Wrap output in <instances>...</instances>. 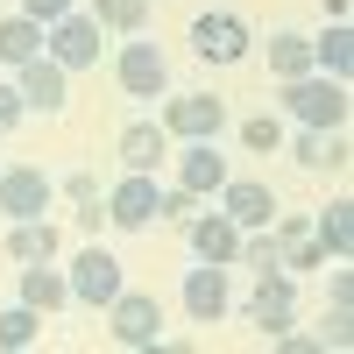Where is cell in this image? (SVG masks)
Segmentation results:
<instances>
[{
	"label": "cell",
	"instance_id": "obj_23",
	"mask_svg": "<svg viewBox=\"0 0 354 354\" xmlns=\"http://www.w3.org/2000/svg\"><path fill=\"white\" fill-rule=\"evenodd\" d=\"M270 71H277V78L312 71V36H298V28H277V36H270Z\"/></svg>",
	"mask_w": 354,
	"mask_h": 354
},
{
	"label": "cell",
	"instance_id": "obj_18",
	"mask_svg": "<svg viewBox=\"0 0 354 354\" xmlns=\"http://www.w3.org/2000/svg\"><path fill=\"white\" fill-rule=\"evenodd\" d=\"M21 305H36V312H57V305H71V283L57 262H21Z\"/></svg>",
	"mask_w": 354,
	"mask_h": 354
},
{
	"label": "cell",
	"instance_id": "obj_19",
	"mask_svg": "<svg viewBox=\"0 0 354 354\" xmlns=\"http://www.w3.org/2000/svg\"><path fill=\"white\" fill-rule=\"evenodd\" d=\"M28 57H43V21L36 15H0V64H28Z\"/></svg>",
	"mask_w": 354,
	"mask_h": 354
},
{
	"label": "cell",
	"instance_id": "obj_26",
	"mask_svg": "<svg viewBox=\"0 0 354 354\" xmlns=\"http://www.w3.org/2000/svg\"><path fill=\"white\" fill-rule=\"evenodd\" d=\"M198 213V192H185V185H156V220H177L185 227Z\"/></svg>",
	"mask_w": 354,
	"mask_h": 354
},
{
	"label": "cell",
	"instance_id": "obj_6",
	"mask_svg": "<svg viewBox=\"0 0 354 354\" xmlns=\"http://www.w3.org/2000/svg\"><path fill=\"white\" fill-rule=\"evenodd\" d=\"M15 93H21L28 113H64V100H71V71L43 50V57H28V64H15Z\"/></svg>",
	"mask_w": 354,
	"mask_h": 354
},
{
	"label": "cell",
	"instance_id": "obj_30",
	"mask_svg": "<svg viewBox=\"0 0 354 354\" xmlns=\"http://www.w3.org/2000/svg\"><path fill=\"white\" fill-rule=\"evenodd\" d=\"M21 15H36V21H43V28H50V21H57V15H71V0H21Z\"/></svg>",
	"mask_w": 354,
	"mask_h": 354
},
{
	"label": "cell",
	"instance_id": "obj_25",
	"mask_svg": "<svg viewBox=\"0 0 354 354\" xmlns=\"http://www.w3.org/2000/svg\"><path fill=\"white\" fill-rule=\"evenodd\" d=\"M241 149L277 156V149H283V121H277V113H248V121H241Z\"/></svg>",
	"mask_w": 354,
	"mask_h": 354
},
{
	"label": "cell",
	"instance_id": "obj_8",
	"mask_svg": "<svg viewBox=\"0 0 354 354\" xmlns=\"http://www.w3.org/2000/svg\"><path fill=\"white\" fill-rule=\"evenodd\" d=\"M64 283H71V305H93V312H106V305H113V290H121L128 277H121V262H113L106 248H85V255H71Z\"/></svg>",
	"mask_w": 354,
	"mask_h": 354
},
{
	"label": "cell",
	"instance_id": "obj_2",
	"mask_svg": "<svg viewBox=\"0 0 354 354\" xmlns=\"http://www.w3.org/2000/svg\"><path fill=\"white\" fill-rule=\"evenodd\" d=\"M220 128H227L220 93H170L163 100V135L170 142H220Z\"/></svg>",
	"mask_w": 354,
	"mask_h": 354
},
{
	"label": "cell",
	"instance_id": "obj_27",
	"mask_svg": "<svg viewBox=\"0 0 354 354\" xmlns=\"http://www.w3.org/2000/svg\"><path fill=\"white\" fill-rule=\"evenodd\" d=\"M319 347H333V354L354 347V305H333V312H326V333H319Z\"/></svg>",
	"mask_w": 354,
	"mask_h": 354
},
{
	"label": "cell",
	"instance_id": "obj_4",
	"mask_svg": "<svg viewBox=\"0 0 354 354\" xmlns=\"http://www.w3.org/2000/svg\"><path fill=\"white\" fill-rule=\"evenodd\" d=\"M43 50L57 57V64H64V71H93L100 64V21L93 15H57L50 28H43Z\"/></svg>",
	"mask_w": 354,
	"mask_h": 354
},
{
	"label": "cell",
	"instance_id": "obj_3",
	"mask_svg": "<svg viewBox=\"0 0 354 354\" xmlns=\"http://www.w3.org/2000/svg\"><path fill=\"white\" fill-rule=\"evenodd\" d=\"M106 326H113V340L121 347H135V354H149L156 340H163V305L149 298V290H113V305H106Z\"/></svg>",
	"mask_w": 354,
	"mask_h": 354
},
{
	"label": "cell",
	"instance_id": "obj_14",
	"mask_svg": "<svg viewBox=\"0 0 354 354\" xmlns=\"http://www.w3.org/2000/svg\"><path fill=\"white\" fill-rule=\"evenodd\" d=\"M185 234H192V255L198 262H227V270H234V255H241V227H234L227 213H192Z\"/></svg>",
	"mask_w": 354,
	"mask_h": 354
},
{
	"label": "cell",
	"instance_id": "obj_13",
	"mask_svg": "<svg viewBox=\"0 0 354 354\" xmlns=\"http://www.w3.org/2000/svg\"><path fill=\"white\" fill-rule=\"evenodd\" d=\"M220 213L234 220V227H270L277 220V192L270 185H262V177H227V185H220Z\"/></svg>",
	"mask_w": 354,
	"mask_h": 354
},
{
	"label": "cell",
	"instance_id": "obj_9",
	"mask_svg": "<svg viewBox=\"0 0 354 354\" xmlns=\"http://www.w3.org/2000/svg\"><path fill=\"white\" fill-rule=\"evenodd\" d=\"M248 21L241 15H227V8H213V15H198L192 21V50L205 57V64H241V57H248Z\"/></svg>",
	"mask_w": 354,
	"mask_h": 354
},
{
	"label": "cell",
	"instance_id": "obj_1",
	"mask_svg": "<svg viewBox=\"0 0 354 354\" xmlns=\"http://www.w3.org/2000/svg\"><path fill=\"white\" fill-rule=\"evenodd\" d=\"M283 106L298 128H347V78H326V71H298L283 78Z\"/></svg>",
	"mask_w": 354,
	"mask_h": 354
},
{
	"label": "cell",
	"instance_id": "obj_22",
	"mask_svg": "<svg viewBox=\"0 0 354 354\" xmlns=\"http://www.w3.org/2000/svg\"><path fill=\"white\" fill-rule=\"evenodd\" d=\"M36 333H43V312L36 305H0V354L36 347Z\"/></svg>",
	"mask_w": 354,
	"mask_h": 354
},
{
	"label": "cell",
	"instance_id": "obj_17",
	"mask_svg": "<svg viewBox=\"0 0 354 354\" xmlns=\"http://www.w3.org/2000/svg\"><path fill=\"white\" fill-rule=\"evenodd\" d=\"M57 248H64V234H57L43 213L36 220H8V255L15 262H57Z\"/></svg>",
	"mask_w": 354,
	"mask_h": 354
},
{
	"label": "cell",
	"instance_id": "obj_16",
	"mask_svg": "<svg viewBox=\"0 0 354 354\" xmlns=\"http://www.w3.org/2000/svg\"><path fill=\"white\" fill-rule=\"evenodd\" d=\"M113 149H121V170H156L170 156V135H163V121H128Z\"/></svg>",
	"mask_w": 354,
	"mask_h": 354
},
{
	"label": "cell",
	"instance_id": "obj_20",
	"mask_svg": "<svg viewBox=\"0 0 354 354\" xmlns=\"http://www.w3.org/2000/svg\"><path fill=\"white\" fill-rule=\"evenodd\" d=\"M312 241H319V255H333V262L354 248V198H333L326 213L312 220Z\"/></svg>",
	"mask_w": 354,
	"mask_h": 354
},
{
	"label": "cell",
	"instance_id": "obj_12",
	"mask_svg": "<svg viewBox=\"0 0 354 354\" xmlns=\"http://www.w3.org/2000/svg\"><path fill=\"white\" fill-rule=\"evenodd\" d=\"M227 305H234L227 262H198V270H185V312H192V326H220Z\"/></svg>",
	"mask_w": 354,
	"mask_h": 354
},
{
	"label": "cell",
	"instance_id": "obj_29",
	"mask_svg": "<svg viewBox=\"0 0 354 354\" xmlns=\"http://www.w3.org/2000/svg\"><path fill=\"white\" fill-rule=\"evenodd\" d=\"M21 113H28V106H21V93H15L8 78H0V135H8V128H21Z\"/></svg>",
	"mask_w": 354,
	"mask_h": 354
},
{
	"label": "cell",
	"instance_id": "obj_31",
	"mask_svg": "<svg viewBox=\"0 0 354 354\" xmlns=\"http://www.w3.org/2000/svg\"><path fill=\"white\" fill-rule=\"evenodd\" d=\"M326 290H333V305H354V277H347V270H333V283H326Z\"/></svg>",
	"mask_w": 354,
	"mask_h": 354
},
{
	"label": "cell",
	"instance_id": "obj_15",
	"mask_svg": "<svg viewBox=\"0 0 354 354\" xmlns=\"http://www.w3.org/2000/svg\"><path fill=\"white\" fill-rule=\"evenodd\" d=\"M227 177H234V170H227V156L213 149V142H185V149H177V185H185V192L205 198V192H220Z\"/></svg>",
	"mask_w": 354,
	"mask_h": 354
},
{
	"label": "cell",
	"instance_id": "obj_24",
	"mask_svg": "<svg viewBox=\"0 0 354 354\" xmlns=\"http://www.w3.org/2000/svg\"><path fill=\"white\" fill-rule=\"evenodd\" d=\"M93 21L113 36H142L149 28V0H93Z\"/></svg>",
	"mask_w": 354,
	"mask_h": 354
},
{
	"label": "cell",
	"instance_id": "obj_11",
	"mask_svg": "<svg viewBox=\"0 0 354 354\" xmlns=\"http://www.w3.org/2000/svg\"><path fill=\"white\" fill-rule=\"evenodd\" d=\"M290 305H298V277H290V270H255L248 319L262 326V340H277V333L290 326Z\"/></svg>",
	"mask_w": 354,
	"mask_h": 354
},
{
	"label": "cell",
	"instance_id": "obj_28",
	"mask_svg": "<svg viewBox=\"0 0 354 354\" xmlns=\"http://www.w3.org/2000/svg\"><path fill=\"white\" fill-rule=\"evenodd\" d=\"M57 192H64L71 205H93V198H106V192H100V177H93V170H71V177H64V185H57Z\"/></svg>",
	"mask_w": 354,
	"mask_h": 354
},
{
	"label": "cell",
	"instance_id": "obj_10",
	"mask_svg": "<svg viewBox=\"0 0 354 354\" xmlns=\"http://www.w3.org/2000/svg\"><path fill=\"white\" fill-rule=\"evenodd\" d=\"M156 220V170H121V185L106 192V227L142 234Z\"/></svg>",
	"mask_w": 354,
	"mask_h": 354
},
{
	"label": "cell",
	"instance_id": "obj_7",
	"mask_svg": "<svg viewBox=\"0 0 354 354\" xmlns=\"http://www.w3.org/2000/svg\"><path fill=\"white\" fill-rule=\"evenodd\" d=\"M113 78H121L128 100H163V93H170V57H163L156 43H121Z\"/></svg>",
	"mask_w": 354,
	"mask_h": 354
},
{
	"label": "cell",
	"instance_id": "obj_21",
	"mask_svg": "<svg viewBox=\"0 0 354 354\" xmlns=\"http://www.w3.org/2000/svg\"><path fill=\"white\" fill-rule=\"evenodd\" d=\"M312 71H326V78L354 71V28L347 21H326V36H312Z\"/></svg>",
	"mask_w": 354,
	"mask_h": 354
},
{
	"label": "cell",
	"instance_id": "obj_5",
	"mask_svg": "<svg viewBox=\"0 0 354 354\" xmlns=\"http://www.w3.org/2000/svg\"><path fill=\"white\" fill-rule=\"evenodd\" d=\"M50 198H57V177L43 163H8V170H0V213H8V220L50 213Z\"/></svg>",
	"mask_w": 354,
	"mask_h": 354
}]
</instances>
